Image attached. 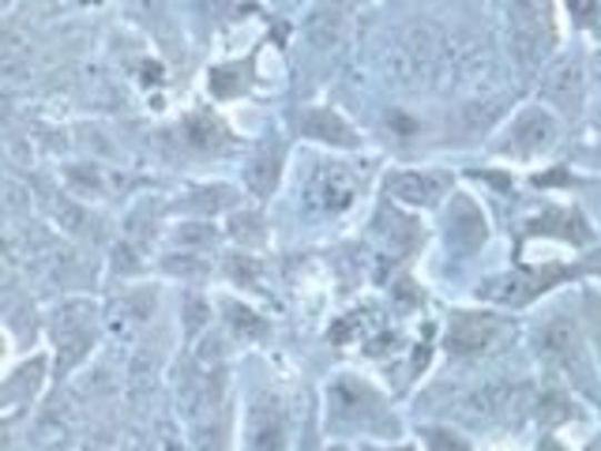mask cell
Returning a JSON list of instances; mask_svg holds the SVG:
<instances>
[{
	"label": "cell",
	"mask_w": 601,
	"mask_h": 451,
	"mask_svg": "<svg viewBox=\"0 0 601 451\" xmlns=\"http://www.w3.org/2000/svg\"><path fill=\"white\" fill-rule=\"evenodd\" d=\"M230 320H233V328H238V331L244 328V331H252V335H260V331H263V323L256 320L249 309H238V305H230Z\"/></svg>",
	"instance_id": "cell-12"
},
{
	"label": "cell",
	"mask_w": 601,
	"mask_h": 451,
	"mask_svg": "<svg viewBox=\"0 0 601 451\" xmlns=\"http://www.w3.org/2000/svg\"><path fill=\"white\" fill-rule=\"evenodd\" d=\"M541 94H545V102L557 106V110L575 113L579 102H583V72H579V64H557L553 72L545 76Z\"/></svg>",
	"instance_id": "cell-7"
},
{
	"label": "cell",
	"mask_w": 601,
	"mask_h": 451,
	"mask_svg": "<svg viewBox=\"0 0 601 451\" xmlns=\"http://www.w3.org/2000/svg\"><path fill=\"white\" fill-rule=\"evenodd\" d=\"M395 451H413V448H395Z\"/></svg>",
	"instance_id": "cell-16"
},
{
	"label": "cell",
	"mask_w": 601,
	"mask_h": 451,
	"mask_svg": "<svg viewBox=\"0 0 601 451\" xmlns=\"http://www.w3.org/2000/svg\"><path fill=\"white\" fill-rule=\"evenodd\" d=\"M594 159H598V162H601V143H598V147H594Z\"/></svg>",
	"instance_id": "cell-15"
},
{
	"label": "cell",
	"mask_w": 601,
	"mask_h": 451,
	"mask_svg": "<svg viewBox=\"0 0 601 451\" xmlns=\"http://www.w3.org/2000/svg\"><path fill=\"white\" fill-rule=\"evenodd\" d=\"M421 437H425L429 451H470L467 440H459L455 433H448V429H425Z\"/></svg>",
	"instance_id": "cell-11"
},
{
	"label": "cell",
	"mask_w": 601,
	"mask_h": 451,
	"mask_svg": "<svg viewBox=\"0 0 601 451\" xmlns=\"http://www.w3.org/2000/svg\"><path fill=\"white\" fill-rule=\"evenodd\" d=\"M534 12L538 8H515V16H511V46H515L519 61L527 68L541 64L549 49V31Z\"/></svg>",
	"instance_id": "cell-4"
},
{
	"label": "cell",
	"mask_w": 601,
	"mask_h": 451,
	"mask_svg": "<svg viewBox=\"0 0 601 451\" xmlns=\"http://www.w3.org/2000/svg\"><path fill=\"white\" fill-rule=\"evenodd\" d=\"M301 129L304 136H312V140H323V143H339V147H353V129L347 121H342L339 113L331 110H309L301 117Z\"/></svg>",
	"instance_id": "cell-9"
},
{
	"label": "cell",
	"mask_w": 601,
	"mask_h": 451,
	"mask_svg": "<svg viewBox=\"0 0 601 451\" xmlns=\"http://www.w3.org/2000/svg\"><path fill=\"white\" fill-rule=\"evenodd\" d=\"M553 143H557V117L541 110V106H530V110H522L515 121H511L504 143H500V154H511V159H538V154L549 151Z\"/></svg>",
	"instance_id": "cell-1"
},
{
	"label": "cell",
	"mask_w": 601,
	"mask_h": 451,
	"mask_svg": "<svg viewBox=\"0 0 601 451\" xmlns=\"http://www.w3.org/2000/svg\"><path fill=\"white\" fill-rule=\"evenodd\" d=\"M590 342H594V354H598V365H601V309H598V301L590 298Z\"/></svg>",
	"instance_id": "cell-13"
},
{
	"label": "cell",
	"mask_w": 601,
	"mask_h": 451,
	"mask_svg": "<svg viewBox=\"0 0 601 451\" xmlns=\"http://www.w3.org/2000/svg\"><path fill=\"white\" fill-rule=\"evenodd\" d=\"M192 140L196 143H211L214 140V136H219V129H214V124H207V121H192Z\"/></svg>",
	"instance_id": "cell-14"
},
{
	"label": "cell",
	"mask_w": 601,
	"mask_h": 451,
	"mask_svg": "<svg viewBox=\"0 0 601 451\" xmlns=\"http://www.w3.org/2000/svg\"><path fill=\"white\" fill-rule=\"evenodd\" d=\"M500 335V323L492 317H474V312H462L448 331V347L455 354H474V350L492 347V339Z\"/></svg>",
	"instance_id": "cell-5"
},
{
	"label": "cell",
	"mask_w": 601,
	"mask_h": 451,
	"mask_svg": "<svg viewBox=\"0 0 601 451\" xmlns=\"http://www.w3.org/2000/svg\"><path fill=\"white\" fill-rule=\"evenodd\" d=\"M244 451H286V414L279 399L256 395L244 410Z\"/></svg>",
	"instance_id": "cell-2"
},
{
	"label": "cell",
	"mask_w": 601,
	"mask_h": 451,
	"mask_svg": "<svg viewBox=\"0 0 601 451\" xmlns=\"http://www.w3.org/2000/svg\"><path fill=\"white\" fill-rule=\"evenodd\" d=\"M312 196L320 200L323 211H342L353 200V173H347L342 166H323L312 181Z\"/></svg>",
	"instance_id": "cell-8"
},
{
	"label": "cell",
	"mask_w": 601,
	"mask_h": 451,
	"mask_svg": "<svg viewBox=\"0 0 601 451\" xmlns=\"http://www.w3.org/2000/svg\"><path fill=\"white\" fill-rule=\"evenodd\" d=\"M451 178L437 170H399L388 178V192L407 208H432L440 196H448Z\"/></svg>",
	"instance_id": "cell-3"
},
{
	"label": "cell",
	"mask_w": 601,
	"mask_h": 451,
	"mask_svg": "<svg viewBox=\"0 0 601 451\" xmlns=\"http://www.w3.org/2000/svg\"><path fill=\"white\" fill-rule=\"evenodd\" d=\"M448 241L459 244V249H478L485 241V214L478 211L474 200L459 196L451 203V219H448Z\"/></svg>",
	"instance_id": "cell-6"
},
{
	"label": "cell",
	"mask_w": 601,
	"mask_h": 451,
	"mask_svg": "<svg viewBox=\"0 0 601 451\" xmlns=\"http://www.w3.org/2000/svg\"><path fill=\"white\" fill-rule=\"evenodd\" d=\"M541 342H545L549 354H557V358H571V354H575V342H579V335H575V328H571V320L553 317V320L545 323V331H541Z\"/></svg>",
	"instance_id": "cell-10"
},
{
	"label": "cell",
	"mask_w": 601,
	"mask_h": 451,
	"mask_svg": "<svg viewBox=\"0 0 601 451\" xmlns=\"http://www.w3.org/2000/svg\"><path fill=\"white\" fill-rule=\"evenodd\" d=\"M598 121H601V113H598Z\"/></svg>",
	"instance_id": "cell-17"
}]
</instances>
